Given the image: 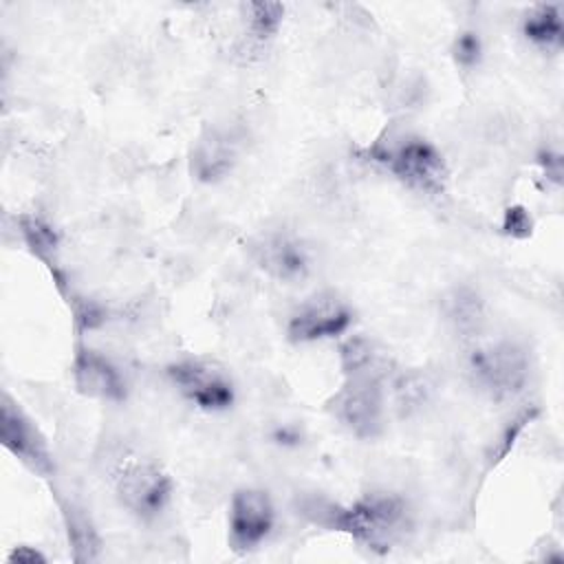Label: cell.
I'll return each mask as SVG.
<instances>
[{
    "mask_svg": "<svg viewBox=\"0 0 564 564\" xmlns=\"http://www.w3.org/2000/svg\"><path fill=\"white\" fill-rule=\"evenodd\" d=\"M535 163L540 165L544 178L549 183H553L555 187L562 185V174H564V165H562V154L560 150H553V148H544L538 152L535 156Z\"/></svg>",
    "mask_w": 564,
    "mask_h": 564,
    "instance_id": "603a6c76",
    "label": "cell"
},
{
    "mask_svg": "<svg viewBox=\"0 0 564 564\" xmlns=\"http://www.w3.org/2000/svg\"><path fill=\"white\" fill-rule=\"evenodd\" d=\"M441 313L447 319V324L465 337H474L476 333H480L487 319V306L482 295L467 284L454 286L443 295Z\"/></svg>",
    "mask_w": 564,
    "mask_h": 564,
    "instance_id": "9a60e30c",
    "label": "cell"
},
{
    "mask_svg": "<svg viewBox=\"0 0 564 564\" xmlns=\"http://www.w3.org/2000/svg\"><path fill=\"white\" fill-rule=\"evenodd\" d=\"M522 37L544 53H560L564 46L562 7L553 2L531 4L520 18Z\"/></svg>",
    "mask_w": 564,
    "mask_h": 564,
    "instance_id": "5bb4252c",
    "label": "cell"
},
{
    "mask_svg": "<svg viewBox=\"0 0 564 564\" xmlns=\"http://www.w3.org/2000/svg\"><path fill=\"white\" fill-rule=\"evenodd\" d=\"M278 511L271 494L262 487H238L227 507V542L231 551L247 555L258 551L273 533Z\"/></svg>",
    "mask_w": 564,
    "mask_h": 564,
    "instance_id": "9c48e42d",
    "label": "cell"
},
{
    "mask_svg": "<svg viewBox=\"0 0 564 564\" xmlns=\"http://www.w3.org/2000/svg\"><path fill=\"white\" fill-rule=\"evenodd\" d=\"M355 324V308L337 291L322 289L304 297L286 319L291 344H317L344 337Z\"/></svg>",
    "mask_w": 564,
    "mask_h": 564,
    "instance_id": "ba28073f",
    "label": "cell"
},
{
    "mask_svg": "<svg viewBox=\"0 0 564 564\" xmlns=\"http://www.w3.org/2000/svg\"><path fill=\"white\" fill-rule=\"evenodd\" d=\"M341 375H370L388 379L394 372V364L388 352L366 335H348L337 348Z\"/></svg>",
    "mask_w": 564,
    "mask_h": 564,
    "instance_id": "4fadbf2b",
    "label": "cell"
},
{
    "mask_svg": "<svg viewBox=\"0 0 564 564\" xmlns=\"http://www.w3.org/2000/svg\"><path fill=\"white\" fill-rule=\"evenodd\" d=\"M273 441L280 445H297L302 441V432L295 425H280L273 432Z\"/></svg>",
    "mask_w": 564,
    "mask_h": 564,
    "instance_id": "d4e9b609",
    "label": "cell"
},
{
    "mask_svg": "<svg viewBox=\"0 0 564 564\" xmlns=\"http://www.w3.org/2000/svg\"><path fill=\"white\" fill-rule=\"evenodd\" d=\"M172 388L196 410L225 412L236 403V381L227 368L205 357H185L165 366Z\"/></svg>",
    "mask_w": 564,
    "mask_h": 564,
    "instance_id": "52a82bcc",
    "label": "cell"
},
{
    "mask_svg": "<svg viewBox=\"0 0 564 564\" xmlns=\"http://www.w3.org/2000/svg\"><path fill=\"white\" fill-rule=\"evenodd\" d=\"M249 256L256 267L280 284L304 282L315 267L311 245L289 229H271L249 242Z\"/></svg>",
    "mask_w": 564,
    "mask_h": 564,
    "instance_id": "30bf717a",
    "label": "cell"
},
{
    "mask_svg": "<svg viewBox=\"0 0 564 564\" xmlns=\"http://www.w3.org/2000/svg\"><path fill=\"white\" fill-rule=\"evenodd\" d=\"M245 148V134L236 126L209 123L192 143L189 174L194 181L216 185L225 181L236 165Z\"/></svg>",
    "mask_w": 564,
    "mask_h": 564,
    "instance_id": "8fae6325",
    "label": "cell"
},
{
    "mask_svg": "<svg viewBox=\"0 0 564 564\" xmlns=\"http://www.w3.org/2000/svg\"><path fill=\"white\" fill-rule=\"evenodd\" d=\"M390 383H392L397 408L403 414H412V412L421 410L432 394V383L427 381L425 375H421L416 370L392 372Z\"/></svg>",
    "mask_w": 564,
    "mask_h": 564,
    "instance_id": "d6986e66",
    "label": "cell"
},
{
    "mask_svg": "<svg viewBox=\"0 0 564 564\" xmlns=\"http://www.w3.org/2000/svg\"><path fill=\"white\" fill-rule=\"evenodd\" d=\"M18 231L26 245V249L44 264L51 269L55 282H57V289L62 293H66V284H64V278L57 269V247H59V234L57 229L42 216L37 214H20L18 218Z\"/></svg>",
    "mask_w": 564,
    "mask_h": 564,
    "instance_id": "2e32d148",
    "label": "cell"
},
{
    "mask_svg": "<svg viewBox=\"0 0 564 564\" xmlns=\"http://www.w3.org/2000/svg\"><path fill=\"white\" fill-rule=\"evenodd\" d=\"M64 297H66V302L70 306L77 337H82L88 330L99 328L106 322V308L99 302H95L90 297H84V295H77L73 291H66Z\"/></svg>",
    "mask_w": 564,
    "mask_h": 564,
    "instance_id": "44dd1931",
    "label": "cell"
},
{
    "mask_svg": "<svg viewBox=\"0 0 564 564\" xmlns=\"http://www.w3.org/2000/svg\"><path fill=\"white\" fill-rule=\"evenodd\" d=\"M115 498L139 522H154L172 505L174 480L159 463L132 456L115 471Z\"/></svg>",
    "mask_w": 564,
    "mask_h": 564,
    "instance_id": "5b68a950",
    "label": "cell"
},
{
    "mask_svg": "<svg viewBox=\"0 0 564 564\" xmlns=\"http://www.w3.org/2000/svg\"><path fill=\"white\" fill-rule=\"evenodd\" d=\"M388 379L370 375H341L339 388L326 401L328 414L350 436L375 441L388 423Z\"/></svg>",
    "mask_w": 564,
    "mask_h": 564,
    "instance_id": "277c9868",
    "label": "cell"
},
{
    "mask_svg": "<svg viewBox=\"0 0 564 564\" xmlns=\"http://www.w3.org/2000/svg\"><path fill=\"white\" fill-rule=\"evenodd\" d=\"M449 55L458 68L476 70L485 57V44L480 33L476 29L458 31L449 44Z\"/></svg>",
    "mask_w": 564,
    "mask_h": 564,
    "instance_id": "ffe728a7",
    "label": "cell"
},
{
    "mask_svg": "<svg viewBox=\"0 0 564 564\" xmlns=\"http://www.w3.org/2000/svg\"><path fill=\"white\" fill-rule=\"evenodd\" d=\"M59 507V516L64 522V531H66V540L68 546L73 551V560L75 562H93L99 557L101 551V538L90 520V516L86 513L84 507H79L73 500H57Z\"/></svg>",
    "mask_w": 564,
    "mask_h": 564,
    "instance_id": "e0dca14e",
    "label": "cell"
},
{
    "mask_svg": "<svg viewBox=\"0 0 564 564\" xmlns=\"http://www.w3.org/2000/svg\"><path fill=\"white\" fill-rule=\"evenodd\" d=\"M471 386L496 403L518 399L531 379L529 348L509 335L476 341L465 359Z\"/></svg>",
    "mask_w": 564,
    "mask_h": 564,
    "instance_id": "3957f363",
    "label": "cell"
},
{
    "mask_svg": "<svg viewBox=\"0 0 564 564\" xmlns=\"http://www.w3.org/2000/svg\"><path fill=\"white\" fill-rule=\"evenodd\" d=\"M9 564H44L46 555L29 544H18L11 549V553L7 555Z\"/></svg>",
    "mask_w": 564,
    "mask_h": 564,
    "instance_id": "cb8c5ba5",
    "label": "cell"
},
{
    "mask_svg": "<svg viewBox=\"0 0 564 564\" xmlns=\"http://www.w3.org/2000/svg\"><path fill=\"white\" fill-rule=\"evenodd\" d=\"M502 229L505 234L513 236V238H527L533 229V220H531V214L520 207V205H513L505 212V218H502Z\"/></svg>",
    "mask_w": 564,
    "mask_h": 564,
    "instance_id": "7402d4cb",
    "label": "cell"
},
{
    "mask_svg": "<svg viewBox=\"0 0 564 564\" xmlns=\"http://www.w3.org/2000/svg\"><path fill=\"white\" fill-rule=\"evenodd\" d=\"M297 509L311 524L344 533L375 555H388L414 529L408 498L386 489L366 491L346 505L324 496H304Z\"/></svg>",
    "mask_w": 564,
    "mask_h": 564,
    "instance_id": "6da1fadb",
    "label": "cell"
},
{
    "mask_svg": "<svg viewBox=\"0 0 564 564\" xmlns=\"http://www.w3.org/2000/svg\"><path fill=\"white\" fill-rule=\"evenodd\" d=\"M364 159L386 170L414 194L438 198L449 185V165L438 145L421 134L405 132L377 139L364 148Z\"/></svg>",
    "mask_w": 564,
    "mask_h": 564,
    "instance_id": "7a4b0ae2",
    "label": "cell"
},
{
    "mask_svg": "<svg viewBox=\"0 0 564 564\" xmlns=\"http://www.w3.org/2000/svg\"><path fill=\"white\" fill-rule=\"evenodd\" d=\"M0 443L35 478L55 480L57 460L37 421L7 390L0 399Z\"/></svg>",
    "mask_w": 564,
    "mask_h": 564,
    "instance_id": "8992f818",
    "label": "cell"
},
{
    "mask_svg": "<svg viewBox=\"0 0 564 564\" xmlns=\"http://www.w3.org/2000/svg\"><path fill=\"white\" fill-rule=\"evenodd\" d=\"M245 18V31L256 44L271 42L284 22L286 7L282 2L273 0H258V2H245L240 7Z\"/></svg>",
    "mask_w": 564,
    "mask_h": 564,
    "instance_id": "ac0fdd59",
    "label": "cell"
},
{
    "mask_svg": "<svg viewBox=\"0 0 564 564\" xmlns=\"http://www.w3.org/2000/svg\"><path fill=\"white\" fill-rule=\"evenodd\" d=\"M70 377L75 390L86 399L101 403H123L128 399L123 370L108 355L84 344L79 337L73 348Z\"/></svg>",
    "mask_w": 564,
    "mask_h": 564,
    "instance_id": "7c38bea8",
    "label": "cell"
}]
</instances>
